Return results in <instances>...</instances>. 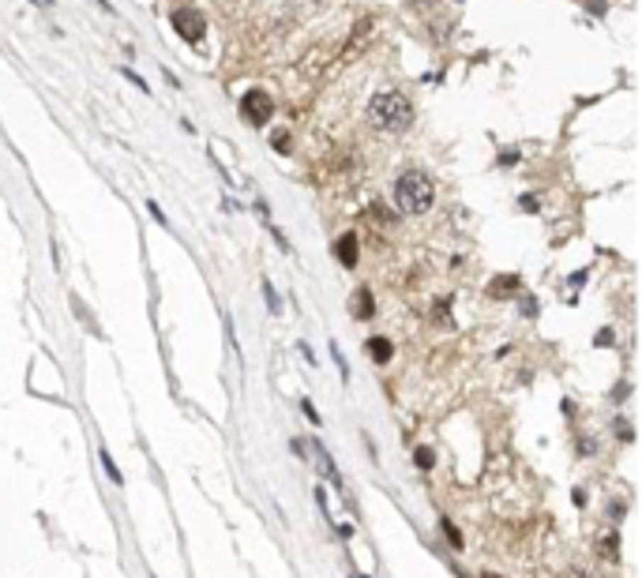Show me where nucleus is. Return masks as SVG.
Wrapping results in <instances>:
<instances>
[{
	"label": "nucleus",
	"instance_id": "obj_16",
	"mask_svg": "<svg viewBox=\"0 0 642 578\" xmlns=\"http://www.w3.org/2000/svg\"><path fill=\"white\" fill-rule=\"evenodd\" d=\"M353 578H364V574H353Z\"/></svg>",
	"mask_w": 642,
	"mask_h": 578
},
{
	"label": "nucleus",
	"instance_id": "obj_3",
	"mask_svg": "<svg viewBox=\"0 0 642 578\" xmlns=\"http://www.w3.org/2000/svg\"><path fill=\"white\" fill-rule=\"evenodd\" d=\"M271 113H274V102H271V94H263V90H248V94L241 98V116H244L252 128L267 124Z\"/></svg>",
	"mask_w": 642,
	"mask_h": 578
},
{
	"label": "nucleus",
	"instance_id": "obj_13",
	"mask_svg": "<svg viewBox=\"0 0 642 578\" xmlns=\"http://www.w3.org/2000/svg\"><path fill=\"white\" fill-rule=\"evenodd\" d=\"M263 293H267V305H271V312H278L282 305H278V297H274V289H271L267 282H263Z\"/></svg>",
	"mask_w": 642,
	"mask_h": 578
},
{
	"label": "nucleus",
	"instance_id": "obj_10",
	"mask_svg": "<svg viewBox=\"0 0 642 578\" xmlns=\"http://www.w3.org/2000/svg\"><path fill=\"white\" fill-rule=\"evenodd\" d=\"M98 454H102V466H106V473H109V477H113V481H121V469L113 466V458H109V451H106V447H102Z\"/></svg>",
	"mask_w": 642,
	"mask_h": 578
},
{
	"label": "nucleus",
	"instance_id": "obj_15",
	"mask_svg": "<svg viewBox=\"0 0 642 578\" xmlns=\"http://www.w3.org/2000/svg\"><path fill=\"white\" fill-rule=\"evenodd\" d=\"M34 4H42V8H49V4H53V0H34Z\"/></svg>",
	"mask_w": 642,
	"mask_h": 578
},
{
	"label": "nucleus",
	"instance_id": "obj_9",
	"mask_svg": "<svg viewBox=\"0 0 642 578\" xmlns=\"http://www.w3.org/2000/svg\"><path fill=\"white\" fill-rule=\"evenodd\" d=\"M515 285H518L515 274H507V278H492V282H489V293H492V297H511V293H515Z\"/></svg>",
	"mask_w": 642,
	"mask_h": 578
},
{
	"label": "nucleus",
	"instance_id": "obj_5",
	"mask_svg": "<svg viewBox=\"0 0 642 578\" xmlns=\"http://www.w3.org/2000/svg\"><path fill=\"white\" fill-rule=\"evenodd\" d=\"M372 289H357V297H353V320H372Z\"/></svg>",
	"mask_w": 642,
	"mask_h": 578
},
{
	"label": "nucleus",
	"instance_id": "obj_6",
	"mask_svg": "<svg viewBox=\"0 0 642 578\" xmlns=\"http://www.w3.org/2000/svg\"><path fill=\"white\" fill-rule=\"evenodd\" d=\"M312 454L320 458V469H323V477L331 481V484H338V489H342V481H338V473H334V462H331V454L323 451V443H316V440H312Z\"/></svg>",
	"mask_w": 642,
	"mask_h": 578
},
{
	"label": "nucleus",
	"instance_id": "obj_12",
	"mask_svg": "<svg viewBox=\"0 0 642 578\" xmlns=\"http://www.w3.org/2000/svg\"><path fill=\"white\" fill-rule=\"evenodd\" d=\"M271 147H274V151H285V147H290V136H285V131H274V136H271Z\"/></svg>",
	"mask_w": 642,
	"mask_h": 578
},
{
	"label": "nucleus",
	"instance_id": "obj_14",
	"mask_svg": "<svg viewBox=\"0 0 642 578\" xmlns=\"http://www.w3.org/2000/svg\"><path fill=\"white\" fill-rule=\"evenodd\" d=\"M410 4H436V0H410Z\"/></svg>",
	"mask_w": 642,
	"mask_h": 578
},
{
	"label": "nucleus",
	"instance_id": "obj_2",
	"mask_svg": "<svg viewBox=\"0 0 642 578\" xmlns=\"http://www.w3.org/2000/svg\"><path fill=\"white\" fill-rule=\"evenodd\" d=\"M369 116L383 131H402L413 124V105H410V98L395 94V90H383V94H376L369 102Z\"/></svg>",
	"mask_w": 642,
	"mask_h": 578
},
{
	"label": "nucleus",
	"instance_id": "obj_4",
	"mask_svg": "<svg viewBox=\"0 0 642 578\" xmlns=\"http://www.w3.org/2000/svg\"><path fill=\"white\" fill-rule=\"evenodd\" d=\"M173 26H177V34L185 38V42H200V38H203V31H207L203 16H200V11H192V8H180V11H173Z\"/></svg>",
	"mask_w": 642,
	"mask_h": 578
},
{
	"label": "nucleus",
	"instance_id": "obj_1",
	"mask_svg": "<svg viewBox=\"0 0 642 578\" xmlns=\"http://www.w3.org/2000/svg\"><path fill=\"white\" fill-rule=\"evenodd\" d=\"M432 203H436V184H432L428 173L410 169V173H402L395 180V207L398 210H406V214H425V210H432Z\"/></svg>",
	"mask_w": 642,
	"mask_h": 578
},
{
	"label": "nucleus",
	"instance_id": "obj_11",
	"mask_svg": "<svg viewBox=\"0 0 642 578\" xmlns=\"http://www.w3.org/2000/svg\"><path fill=\"white\" fill-rule=\"evenodd\" d=\"M413 462L421 466V469H432V451L428 447H417V454H413Z\"/></svg>",
	"mask_w": 642,
	"mask_h": 578
},
{
	"label": "nucleus",
	"instance_id": "obj_7",
	"mask_svg": "<svg viewBox=\"0 0 642 578\" xmlns=\"http://www.w3.org/2000/svg\"><path fill=\"white\" fill-rule=\"evenodd\" d=\"M334 252H338V259H342L346 267H357V236H353V233H346L342 241H338V248H334Z\"/></svg>",
	"mask_w": 642,
	"mask_h": 578
},
{
	"label": "nucleus",
	"instance_id": "obj_8",
	"mask_svg": "<svg viewBox=\"0 0 642 578\" xmlns=\"http://www.w3.org/2000/svg\"><path fill=\"white\" fill-rule=\"evenodd\" d=\"M364 349H369V357H372V361H379V364H387V361H391V353H395L387 338H369V346H364Z\"/></svg>",
	"mask_w": 642,
	"mask_h": 578
}]
</instances>
